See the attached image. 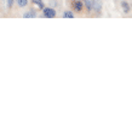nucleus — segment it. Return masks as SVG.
Here are the masks:
<instances>
[{
    "mask_svg": "<svg viewBox=\"0 0 132 132\" xmlns=\"http://www.w3.org/2000/svg\"><path fill=\"white\" fill-rule=\"evenodd\" d=\"M6 3H7V7L11 9L12 5H13V3H15V0H6Z\"/></svg>",
    "mask_w": 132,
    "mask_h": 132,
    "instance_id": "nucleus-9",
    "label": "nucleus"
},
{
    "mask_svg": "<svg viewBox=\"0 0 132 132\" xmlns=\"http://www.w3.org/2000/svg\"><path fill=\"white\" fill-rule=\"evenodd\" d=\"M23 17L24 18H35L36 17V11H34V10H29L28 12L23 13Z\"/></svg>",
    "mask_w": 132,
    "mask_h": 132,
    "instance_id": "nucleus-4",
    "label": "nucleus"
},
{
    "mask_svg": "<svg viewBox=\"0 0 132 132\" xmlns=\"http://www.w3.org/2000/svg\"><path fill=\"white\" fill-rule=\"evenodd\" d=\"M16 3L20 7H26L28 5V0H16Z\"/></svg>",
    "mask_w": 132,
    "mask_h": 132,
    "instance_id": "nucleus-6",
    "label": "nucleus"
},
{
    "mask_svg": "<svg viewBox=\"0 0 132 132\" xmlns=\"http://www.w3.org/2000/svg\"><path fill=\"white\" fill-rule=\"evenodd\" d=\"M43 15L45 18H55L56 17V10L52 7H44L43 9Z\"/></svg>",
    "mask_w": 132,
    "mask_h": 132,
    "instance_id": "nucleus-1",
    "label": "nucleus"
},
{
    "mask_svg": "<svg viewBox=\"0 0 132 132\" xmlns=\"http://www.w3.org/2000/svg\"><path fill=\"white\" fill-rule=\"evenodd\" d=\"M121 7H122V10H124L125 13H128L130 12V5H128V3H126V1H121Z\"/></svg>",
    "mask_w": 132,
    "mask_h": 132,
    "instance_id": "nucleus-5",
    "label": "nucleus"
},
{
    "mask_svg": "<svg viewBox=\"0 0 132 132\" xmlns=\"http://www.w3.org/2000/svg\"><path fill=\"white\" fill-rule=\"evenodd\" d=\"M72 7L74 9V11L81 12L84 9V1L82 0H74L72 3Z\"/></svg>",
    "mask_w": 132,
    "mask_h": 132,
    "instance_id": "nucleus-3",
    "label": "nucleus"
},
{
    "mask_svg": "<svg viewBox=\"0 0 132 132\" xmlns=\"http://www.w3.org/2000/svg\"><path fill=\"white\" fill-rule=\"evenodd\" d=\"M91 11L100 13L102 11V3L101 0H91Z\"/></svg>",
    "mask_w": 132,
    "mask_h": 132,
    "instance_id": "nucleus-2",
    "label": "nucleus"
},
{
    "mask_svg": "<svg viewBox=\"0 0 132 132\" xmlns=\"http://www.w3.org/2000/svg\"><path fill=\"white\" fill-rule=\"evenodd\" d=\"M63 18H74V13H73L72 11H64Z\"/></svg>",
    "mask_w": 132,
    "mask_h": 132,
    "instance_id": "nucleus-8",
    "label": "nucleus"
},
{
    "mask_svg": "<svg viewBox=\"0 0 132 132\" xmlns=\"http://www.w3.org/2000/svg\"><path fill=\"white\" fill-rule=\"evenodd\" d=\"M32 1L34 3V5L38 6L39 9H41V10L44 9V3H43V0H32Z\"/></svg>",
    "mask_w": 132,
    "mask_h": 132,
    "instance_id": "nucleus-7",
    "label": "nucleus"
},
{
    "mask_svg": "<svg viewBox=\"0 0 132 132\" xmlns=\"http://www.w3.org/2000/svg\"><path fill=\"white\" fill-rule=\"evenodd\" d=\"M82 1H84V0H82Z\"/></svg>",
    "mask_w": 132,
    "mask_h": 132,
    "instance_id": "nucleus-10",
    "label": "nucleus"
}]
</instances>
